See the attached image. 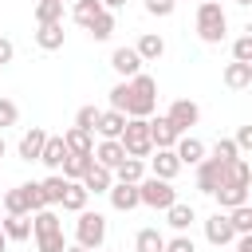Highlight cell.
Returning a JSON list of instances; mask_svg holds the SVG:
<instances>
[{"label":"cell","instance_id":"2e32d148","mask_svg":"<svg viewBox=\"0 0 252 252\" xmlns=\"http://www.w3.org/2000/svg\"><path fill=\"white\" fill-rule=\"evenodd\" d=\"M91 158H94L98 165H106V169L114 173V165H118V161L126 158V150H122V142H118V138H102V142H98V146L91 150Z\"/></svg>","mask_w":252,"mask_h":252},{"label":"cell","instance_id":"8d00e7d4","mask_svg":"<svg viewBox=\"0 0 252 252\" xmlns=\"http://www.w3.org/2000/svg\"><path fill=\"white\" fill-rule=\"evenodd\" d=\"M35 248H39V252H63V248H67L63 228H59V232H43V236H35Z\"/></svg>","mask_w":252,"mask_h":252},{"label":"cell","instance_id":"ee69618b","mask_svg":"<svg viewBox=\"0 0 252 252\" xmlns=\"http://www.w3.org/2000/svg\"><path fill=\"white\" fill-rule=\"evenodd\" d=\"M173 8H177V0H146V12H150V16H158V20L173 16Z\"/></svg>","mask_w":252,"mask_h":252},{"label":"cell","instance_id":"ac0fdd59","mask_svg":"<svg viewBox=\"0 0 252 252\" xmlns=\"http://www.w3.org/2000/svg\"><path fill=\"white\" fill-rule=\"evenodd\" d=\"M63 158H67V146H63V134H47V142H43V150H39V161L51 169V173H59V165H63Z\"/></svg>","mask_w":252,"mask_h":252},{"label":"cell","instance_id":"5b68a950","mask_svg":"<svg viewBox=\"0 0 252 252\" xmlns=\"http://www.w3.org/2000/svg\"><path fill=\"white\" fill-rule=\"evenodd\" d=\"M138 201L146 205V209H169L173 201H177V189H173V181H161V177H154V173H146L142 181H138Z\"/></svg>","mask_w":252,"mask_h":252},{"label":"cell","instance_id":"52a82bcc","mask_svg":"<svg viewBox=\"0 0 252 252\" xmlns=\"http://www.w3.org/2000/svg\"><path fill=\"white\" fill-rule=\"evenodd\" d=\"M205 240L213 244V248H224V244H232L236 240V232H232V224H228V213H213V217H205Z\"/></svg>","mask_w":252,"mask_h":252},{"label":"cell","instance_id":"4316f807","mask_svg":"<svg viewBox=\"0 0 252 252\" xmlns=\"http://www.w3.org/2000/svg\"><path fill=\"white\" fill-rule=\"evenodd\" d=\"M63 146H67V154H91V150H94V134L71 126V130L63 134Z\"/></svg>","mask_w":252,"mask_h":252},{"label":"cell","instance_id":"f6af8a7d","mask_svg":"<svg viewBox=\"0 0 252 252\" xmlns=\"http://www.w3.org/2000/svg\"><path fill=\"white\" fill-rule=\"evenodd\" d=\"M232 142H236V150H240V154H248V150H252V126H240Z\"/></svg>","mask_w":252,"mask_h":252},{"label":"cell","instance_id":"9a60e30c","mask_svg":"<svg viewBox=\"0 0 252 252\" xmlns=\"http://www.w3.org/2000/svg\"><path fill=\"white\" fill-rule=\"evenodd\" d=\"M173 154H177V161H181V165H197V161L205 158V142H201V138H193V134H181V138L173 142Z\"/></svg>","mask_w":252,"mask_h":252},{"label":"cell","instance_id":"7c38bea8","mask_svg":"<svg viewBox=\"0 0 252 252\" xmlns=\"http://www.w3.org/2000/svg\"><path fill=\"white\" fill-rule=\"evenodd\" d=\"M106 197H110V205L118 209V213H134L142 201H138V185H130V181H114L110 189H106Z\"/></svg>","mask_w":252,"mask_h":252},{"label":"cell","instance_id":"484cf974","mask_svg":"<svg viewBox=\"0 0 252 252\" xmlns=\"http://www.w3.org/2000/svg\"><path fill=\"white\" fill-rule=\"evenodd\" d=\"M146 177V158H122L118 165H114V181H130V185H138Z\"/></svg>","mask_w":252,"mask_h":252},{"label":"cell","instance_id":"60d3db41","mask_svg":"<svg viewBox=\"0 0 252 252\" xmlns=\"http://www.w3.org/2000/svg\"><path fill=\"white\" fill-rule=\"evenodd\" d=\"M20 189H24V197H28V209L35 213V209H43V193H39V181H20Z\"/></svg>","mask_w":252,"mask_h":252},{"label":"cell","instance_id":"30bf717a","mask_svg":"<svg viewBox=\"0 0 252 252\" xmlns=\"http://www.w3.org/2000/svg\"><path fill=\"white\" fill-rule=\"evenodd\" d=\"M146 122H150V142H154V150H173V142L181 138V134H177V126H173L165 114L146 118Z\"/></svg>","mask_w":252,"mask_h":252},{"label":"cell","instance_id":"f546056e","mask_svg":"<svg viewBox=\"0 0 252 252\" xmlns=\"http://www.w3.org/2000/svg\"><path fill=\"white\" fill-rule=\"evenodd\" d=\"M91 161H94L91 154H67L59 169H63V177H67V181H79V177H83V173L91 169Z\"/></svg>","mask_w":252,"mask_h":252},{"label":"cell","instance_id":"816d5d0a","mask_svg":"<svg viewBox=\"0 0 252 252\" xmlns=\"http://www.w3.org/2000/svg\"><path fill=\"white\" fill-rule=\"evenodd\" d=\"M236 4H240V8H248V4H252V0H236Z\"/></svg>","mask_w":252,"mask_h":252},{"label":"cell","instance_id":"681fc988","mask_svg":"<svg viewBox=\"0 0 252 252\" xmlns=\"http://www.w3.org/2000/svg\"><path fill=\"white\" fill-rule=\"evenodd\" d=\"M63 252H87V248H83V244H67Z\"/></svg>","mask_w":252,"mask_h":252},{"label":"cell","instance_id":"c3c4849f","mask_svg":"<svg viewBox=\"0 0 252 252\" xmlns=\"http://www.w3.org/2000/svg\"><path fill=\"white\" fill-rule=\"evenodd\" d=\"M122 4H126V0H102V8H110V12H114V8H122Z\"/></svg>","mask_w":252,"mask_h":252},{"label":"cell","instance_id":"d4e9b609","mask_svg":"<svg viewBox=\"0 0 252 252\" xmlns=\"http://www.w3.org/2000/svg\"><path fill=\"white\" fill-rule=\"evenodd\" d=\"M224 87L228 91H244V87H252V63H228L224 67Z\"/></svg>","mask_w":252,"mask_h":252},{"label":"cell","instance_id":"74e56055","mask_svg":"<svg viewBox=\"0 0 252 252\" xmlns=\"http://www.w3.org/2000/svg\"><path fill=\"white\" fill-rule=\"evenodd\" d=\"M232 59L236 63H252V32H244V35L232 39Z\"/></svg>","mask_w":252,"mask_h":252},{"label":"cell","instance_id":"e575fe53","mask_svg":"<svg viewBox=\"0 0 252 252\" xmlns=\"http://www.w3.org/2000/svg\"><path fill=\"white\" fill-rule=\"evenodd\" d=\"M228 224H232L236 236L252 232V205H236V209H228Z\"/></svg>","mask_w":252,"mask_h":252},{"label":"cell","instance_id":"7a4b0ae2","mask_svg":"<svg viewBox=\"0 0 252 252\" xmlns=\"http://www.w3.org/2000/svg\"><path fill=\"white\" fill-rule=\"evenodd\" d=\"M197 35H201V43H224L228 16H224V8L217 0H201L197 4Z\"/></svg>","mask_w":252,"mask_h":252},{"label":"cell","instance_id":"8992f818","mask_svg":"<svg viewBox=\"0 0 252 252\" xmlns=\"http://www.w3.org/2000/svg\"><path fill=\"white\" fill-rule=\"evenodd\" d=\"M165 118L177 126V134H189V126H197V122H201V106H197L193 98H177V102H169Z\"/></svg>","mask_w":252,"mask_h":252},{"label":"cell","instance_id":"9c48e42d","mask_svg":"<svg viewBox=\"0 0 252 252\" xmlns=\"http://www.w3.org/2000/svg\"><path fill=\"white\" fill-rule=\"evenodd\" d=\"M110 67H114L118 79H134V75L142 71V55H138L134 47H114V51H110Z\"/></svg>","mask_w":252,"mask_h":252},{"label":"cell","instance_id":"ba28073f","mask_svg":"<svg viewBox=\"0 0 252 252\" xmlns=\"http://www.w3.org/2000/svg\"><path fill=\"white\" fill-rule=\"evenodd\" d=\"M193 169H197V189L213 197V189H217V185H220V177H224V165H220L217 158H209V154H205Z\"/></svg>","mask_w":252,"mask_h":252},{"label":"cell","instance_id":"bcb514c9","mask_svg":"<svg viewBox=\"0 0 252 252\" xmlns=\"http://www.w3.org/2000/svg\"><path fill=\"white\" fill-rule=\"evenodd\" d=\"M12 59H16V43H12L8 35H0V67H8Z\"/></svg>","mask_w":252,"mask_h":252},{"label":"cell","instance_id":"db71d44e","mask_svg":"<svg viewBox=\"0 0 252 252\" xmlns=\"http://www.w3.org/2000/svg\"><path fill=\"white\" fill-rule=\"evenodd\" d=\"M63 4H75V0H63Z\"/></svg>","mask_w":252,"mask_h":252},{"label":"cell","instance_id":"f907efd6","mask_svg":"<svg viewBox=\"0 0 252 252\" xmlns=\"http://www.w3.org/2000/svg\"><path fill=\"white\" fill-rule=\"evenodd\" d=\"M0 252H8V236H4V228H0Z\"/></svg>","mask_w":252,"mask_h":252},{"label":"cell","instance_id":"44dd1931","mask_svg":"<svg viewBox=\"0 0 252 252\" xmlns=\"http://www.w3.org/2000/svg\"><path fill=\"white\" fill-rule=\"evenodd\" d=\"M0 228L8 240H32V213H8L0 220Z\"/></svg>","mask_w":252,"mask_h":252},{"label":"cell","instance_id":"7402d4cb","mask_svg":"<svg viewBox=\"0 0 252 252\" xmlns=\"http://www.w3.org/2000/svg\"><path fill=\"white\" fill-rule=\"evenodd\" d=\"M134 51L142 55V63H158V59L165 55V39H161L158 32H146V35H138V43H134Z\"/></svg>","mask_w":252,"mask_h":252},{"label":"cell","instance_id":"ffe728a7","mask_svg":"<svg viewBox=\"0 0 252 252\" xmlns=\"http://www.w3.org/2000/svg\"><path fill=\"white\" fill-rule=\"evenodd\" d=\"M213 197H217V209L228 213V209H236V205H248V185H217Z\"/></svg>","mask_w":252,"mask_h":252},{"label":"cell","instance_id":"83f0119b","mask_svg":"<svg viewBox=\"0 0 252 252\" xmlns=\"http://www.w3.org/2000/svg\"><path fill=\"white\" fill-rule=\"evenodd\" d=\"M87 201H91V193L83 189V181H67V189H63V201H59V205H63L67 213H83V209H87Z\"/></svg>","mask_w":252,"mask_h":252},{"label":"cell","instance_id":"836d02e7","mask_svg":"<svg viewBox=\"0 0 252 252\" xmlns=\"http://www.w3.org/2000/svg\"><path fill=\"white\" fill-rule=\"evenodd\" d=\"M63 20V0H39L35 4V24H59Z\"/></svg>","mask_w":252,"mask_h":252},{"label":"cell","instance_id":"cb8c5ba5","mask_svg":"<svg viewBox=\"0 0 252 252\" xmlns=\"http://www.w3.org/2000/svg\"><path fill=\"white\" fill-rule=\"evenodd\" d=\"M114 28H118L114 12H110V8H102V12H98L91 24H87V35H91L94 43H102V39H110V35H114Z\"/></svg>","mask_w":252,"mask_h":252},{"label":"cell","instance_id":"3957f363","mask_svg":"<svg viewBox=\"0 0 252 252\" xmlns=\"http://www.w3.org/2000/svg\"><path fill=\"white\" fill-rule=\"evenodd\" d=\"M75 217H79L75 220V244H83L87 252H98L102 240H106V217L102 213H91V209H83Z\"/></svg>","mask_w":252,"mask_h":252},{"label":"cell","instance_id":"11a10c76","mask_svg":"<svg viewBox=\"0 0 252 252\" xmlns=\"http://www.w3.org/2000/svg\"><path fill=\"white\" fill-rule=\"evenodd\" d=\"M35 4H39V0H35Z\"/></svg>","mask_w":252,"mask_h":252},{"label":"cell","instance_id":"603a6c76","mask_svg":"<svg viewBox=\"0 0 252 252\" xmlns=\"http://www.w3.org/2000/svg\"><path fill=\"white\" fill-rule=\"evenodd\" d=\"M122 126H126V114L122 110H98V122H94V134L98 138H118L122 134Z\"/></svg>","mask_w":252,"mask_h":252},{"label":"cell","instance_id":"1f68e13d","mask_svg":"<svg viewBox=\"0 0 252 252\" xmlns=\"http://www.w3.org/2000/svg\"><path fill=\"white\" fill-rule=\"evenodd\" d=\"M98 12H102V0H75V4H71V20H75L79 28H87Z\"/></svg>","mask_w":252,"mask_h":252},{"label":"cell","instance_id":"d6a6232c","mask_svg":"<svg viewBox=\"0 0 252 252\" xmlns=\"http://www.w3.org/2000/svg\"><path fill=\"white\" fill-rule=\"evenodd\" d=\"M134 252H165V236L158 228H142L134 236Z\"/></svg>","mask_w":252,"mask_h":252},{"label":"cell","instance_id":"4fadbf2b","mask_svg":"<svg viewBox=\"0 0 252 252\" xmlns=\"http://www.w3.org/2000/svg\"><path fill=\"white\" fill-rule=\"evenodd\" d=\"M63 43H67L63 20H59V24H35V47H39V51H59Z\"/></svg>","mask_w":252,"mask_h":252},{"label":"cell","instance_id":"5bb4252c","mask_svg":"<svg viewBox=\"0 0 252 252\" xmlns=\"http://www.w3.org/2000/svg\"><path fill=\"white\" fill-rule=\"evenodd\" d=\"M181 169H185V165L177 161V154H173V150H158V154L150 158V173H154V177H161V181H173Z\"/></svg>","mask_w":252,"mask_h":252},{"label":"cell","instance_id":"7bdbcfd3","mask_svg":"<svg viewBox=\"0 0 252 252\" xmlns=\"http://www.w3.org/2000/svg\"><path fill=\"white\" fill-rule=\"evenodd\" d=\"M16 122H20V106L12 98H0V130L4 126H16Z\"/></svg>","mask_w":252,"mask_h":252},{"label":"cell","instance_id":"8fae6325","mask_svg":"<svg viewBox=\"0 0 252 252\" xmlns=\"http://www.w3.org/2000/svg\"><path fill=\"white\" fill-rule=\"evenodd\" d=\"M43 142H47V130H43V126H32V130H24V138L16 142V154H20V161H39V150H43Z\"/></svg>","mask_w":252,"mask_h":252},{"label":"cell","instance_id":"d590c367","mask_svg":"<svg viewBox=\"0 0 252 252\" xmlns=\"http://www.w3.org/2000/svg\"><path fill=\"white\" fill-rule=\"evenodd\" d=\"M205 154H209V158H217L220 165H228V161H236V158H240V150H236V142H232V138H220V142H217L213 150H205Z\"/></svg>","mask_w":252,"mask_h":252},{"label":"cell","instance_id":"f5cc1de1","mask_svg":"<svg viewBox=\"0 0 252 252\" xmlns=\"http://www.w3.org/2000/svg\"><path fill=\"white\" fill-rule=\"evenodd\" d=\"M0 158H4V138H0Z\"/></svg>","mask_w":252,"mask_h":252},{"label":"cell","instance_id":"277c9868","mask_svg":"<svg viewBox=\"0 0 252 252\" xmlns=\"http://www.w3.org/2000/svg\"><path fill=\"white\" fill-rule=\"evenodd\" d=\"M126 158H150L154 154V142H150V122L146 118H126L122 134H118Z\"/></svg>","mask_w":252,"mask_h":252},{"label":"cell","instance_id":"d6986e66","mask_svg":"<svg viewBox=\"0 0 252 252\" xmlns=\"http://www.w3.org/2000/svg\"><path fill=\"white\" fill-rule=\"evenodd\" d=\"M79 181H83V189H87V193H106V189L114 185V173H110L106 165L91 161V169H87V173H83Z\"/></svg>","mask_w":252,"mask_h":252},{"label":"cell","instance_id":"7dc6e473","mask_svg":"<svg viewBox=\"0 0 252 252\" xmlns=\"http://www.w3.org/2000/svg\"><path fill=\"white\" fill-rule=\"evenodd\" d=\"M232 244H236V252H252V232H244V236H236Z\"/></svg>","mask_w":252,"mask_h":252},{"label":"cell","instance_id":"f1b7e54d","mask_svg":"<svg viewBox=\"0 0 252 252\" xmlns=\"http://www.w3.org/2000/svg\"><path fill=\"white\" fill-rule=\"evenodd\" d=\"M63 228V220L51 213V205H43V209H35L32 213V236H43V232H59Z\"/></svg>","mask_w":252,"mask_h":252},{"label":"cell","instance_id":"4dcf8cb0","mask_svg":"<svg viewBox=\"0 0 252 252\" xmlns=\"http://www.w3.org/2000/svg\"><path fill=\"white\" fill-rule=\"evenodd\" d=\"M63 189H67V177L63 173H51L39 181V193H43V205H59L63 201Z\"/></svg>","mask_w":252,"mask_h":252},{"label":"cell","instance_id":"f35d334b","mask_svg":"<svg viewBox=\"0 0 252 252\" xmlns=\"http://www.w3.org/2000/svg\"><path fill=\"white\" fill-rule=\"evenodd\" d=\"M4 213H32V209H28V197H24V189H20V185L4 193Z\"/></svg>","mask_w":252,"mask_h":252},{"label":"cell","instance_id":"ab89813d","mask_svg":"<svg viewBox=\"0 0 252 252\" xmlns=\"http://www.w3.org/2000/svg\"><path fill=\"white\" fill-rule=\"evenodd\" d=\"M94 122H98V106H91V102H87V106H79V114H75V126L94 134Z\"/></svg>","mask_w":252,"mask_h":252},{"label":"cell","instance_id":"b9f144b4","mask_svg":"<svg viewBox=\"0 0 252 252\" xmlns=\"http://www.w3.org/2000/svg\"><path fill=\"white\" fill-rule=\"evenodd\" d=\"M165 252H197V244H193V236H189V232H177V236H169V240H165Z\"/></svg>","mask_w":252,"mask_h":252},{"label":"cell","instance_id":"6da1fadb","mask_svg":"<svg viewBox=\"0 0 252 252\" xmlns=\"http://www.w3.org/2000/svg\"><path fill=\"white\" fill-rule=\"evenodd\" d=\"M110 110H122L126 118H150L158 110V79L138 71L134 79H122L110 87Z\"/></svg>","mask_w":252,"mask_h":252},{"label":"cell","instance_id":"e0dca14e","mask_svg":"<svg viewBox=\"0 0 252 252\" xmlns=\"http://www.w3.org/2000/svg\"><path fill=\"white\" fill-rule=\"evenodd\" d=\"M193 220H197V209H193V205H185V201H173V205L165 209V224H169L173 232H189V228H193Z\"/></svg>","mask_w":252,"mask_h":252}]
</instances>
